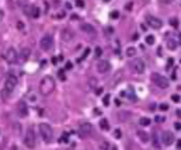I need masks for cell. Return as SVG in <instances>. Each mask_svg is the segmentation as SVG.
<instances>
[{"label": "cell", "mask_w": 181, "mask_h": 150, "mask_svg": "<svg viewBox=\"0 0 181 150\" xmlns=\"http://www.w3.org/2000/svg\"><path fill=\"white\" fill-rule=\"evenodd\" d=\"M17 87V77L14 74H9L7 76V79H6V83L3 86V90H1V97L4 98V100H9V97H10V94H13V91H14V88Z\"/></svg>", "instance_id": "6da1fadb"}, {"label": "cell", "mask_w": 181, "mask_h": 150, "mask_svg": "<svg viewBox=\"0 0 181 150\" xmlns=\"http://www.w3.org/2000/svg\"><path fill=\"white\" fill-rule=\"evenodd\" d=\"M55 79L52 77V76H45L42 80H41V83H39V93L42 94V96H49L53 93V90H55Z\"/></svg>", "instance_id": "7a4b0ae2"}, {"label": "cell", "mask_w": 181, "mask_h": 150, "mask_svg": "<svg viewBox=\"0 0 181 150\" xmlns=\"http://www.w3.org/2000/svg\"><path fill=\"white\" fill-rule=\"evenodd\" d=\"M39 133L42 136L44 142L45 143H51L52 142V137H53V131L48 123H41L39 125Z\"/></svg>", "instance_id": "3957f363"}, {"label": "cell", "mask_w": 181, "mask_h": 150, "mask_svg": "<svg viewBox=\"0 0 181 150\" xmlns=\"http://www.w3.org/2000/svg\"><path fill=\"white\" fill-rule=\"evenodd\" d=\"M152 82L154 83V86H157L159 88H167L168 87V79L164 77L163 74H159V73H153L152 74Z\"/></svg>", "instance_id": "277c9868"}, {"label": "cell", "mask_w": 181, "mask_h": 150, "mask_svg": "<svg viewBox=\"0 0 181 150\" xmlns=\"http://www.w3.org/2000/svg\"><path fill=\"white\" fill-rule=\"evenodd\" d=\"M24 145L28 149H34L35 147V132H34V129L31 126L27 128V132H25V136H24Z\"/></svg>", "instance_id": "5b68a950"}, {"label": "cell", "mask_w": 181, "mask_h": 150, "mask_svg": "<svg viewBox=\"0 0 181 150\" xmlns=\"http://www.w3.org/2000/svg\"><path fill=\"white\" fill-rule=\"evenodd\" d=\"M129 67H131V70L133 72V73L142 74V73L145 72V62H143L142 59L136 58V59H133V60L129 62Z\"/></svg>", "instance_id": "8992f818"}, {"label": "cell", "mask_w": 181, "mask_h": 150, "mask_svg": "<svg viewBox=\"0 0 181 150\" xmlns=\"http://www.w3.org/2000/svg\"><path fill=\"white\" fill-rule=\"evenodd\" d=\"M145 21H146V24L150 28H154V30H160L163 27V21L160 18H157V17L154 16H150V14H148V16L145 17Z\"/></svg>", "instance_id": "52a82bcc"}, {"label": "cell", "mask_w": 181, "mask_h": 150, "mask_svg": "<svg viewBox=\"0 0 181 150\" xmlns=\"http://www.w3.org/2000/svg\"><path fill=\"white\" fill-rule=\"evenodd\" d=\"M79 135H80V137H83V139L91 136L93 135V125L89 123V122H83L82 125L79 126Z\"/></svg>", "instance_id": "ba28073f"}, {"label": "cell", "mask_w": 181, "mask_h": 150, "mask_svg": "<svg viewBox=\"0 0 181 150\" xmlns=\"http://www.w3.org/2000/svg\"><path fill=\"white\" fill-rule=\"evenodd\" d=\"M4 60L7 62V63H16L17 60H18V53H17V50L14 48H9V49L4 52Z\"/></svg>", "instance_id": "9c48e42d"}, {"label": "cell", "mask_w": 181, "mask_h": 150, "mask_svg": "<svg viewBox=\"0 0 181 150\" xmlns=\"http://www.w3.org/2000/svg\"><path fill=\"white\" fill-rule=\"evenodd\" d=\"M41 48L45 52L53 49V38L51 35H44L42 37V39H41Z\"/></svg>", "instance_id": "30bf717a"}, {"label": "cell", "mask_w": 181, "mask_h": 150, "mask_svg": "<svg viewBox=\"0 0 181 150\" xmlns=\"http://www.w3.org/2000/svg\"><path fill=\"white\" fill-rule=\"evenodd\" d=\"M24 9V13L27 14V16H30L31 18H38L39 17V7H37V6H30V4H27L25 7H23Z\"/></svg>", "instance_id": "8fae6325"}, {"label": "cell", "mask_w": 181, "mask_h": 150, "mask_svg": "<svg viewBox=\"0 0 181 150\" xmlns=\"http://www.w3.org/2000/svg\"><path fill=\"white\" fill-rule=\"evenodd\" d=\"M111 70V65H110V62L108 60H100L98 63H97V72L101 73V74H107L108 72Z\"/></svg>", "instance_id": "7c38bea8"}, {"label": "cell", "mask_w": 181, "mask_h": 150, "mask_svg": "<svg viewBox=\"0 0 181 150\" xmlns=\"http://www.w3.org/2000/svg\"><path fill=\"white\" fill-rule=\"evenodd\" d=\"M61 37H62V39L65 41V42H69V41H72L73 38H75V33H73V30L72 28H63L62 30V34H61Z\"/></svg>", "instance_id": "4fadbf2b"}, {"label": "cell", "mask_w": 181, "mask_h": 150, "mask_svg": "<svg viewBox=\"0 0 181 150\" xmlns=\"http://www.w3.org/2000/svg\"><path fill=\"white\" fill-rule=\"evenodd\" d=\"M162 142H163V145L166 146H170V145H173L174 143V135L171 133V132H164L163 136H162Z\"/></svg>", "instance_id": "5bb4252c"}, {"label": "cell", "mask_w": 181, "mask_h": 150, "mask_svg": "<svg viewBox=\"0 0 181 150\" xmlns=\"http://www.w3.org/2000/svg\"><path fill=\"white\" fill-rule=\"evenodd\" d=\"M80 28H82V31H84L86 34H89V35L93 37V38L97 37V31H96V28H94L91 24H83Z\"/></svg>", "instance_id": "9a60e30c"}, {"label": "cell", "mask_w": 181, "mask_h": 150, "mask_svg": "<svg viewBox=\"0 0 181 150\" xmlns=\"http://www.w3.org/2000/svg\"><path fill=\"white\" fill-rule=\"evenodd\" d=\"M17 110H18V115L23 118H25L28 115V107H27V104L25 102H18V105H17Z\"/></svg>", "instance_id": "2e32d148"}, {"label": "cell", "mask_w": 181, "mask_h": 150, "mask_svg": "<svg viewBox=\"0 0 181 150\" xmlns=\"http://www.w3.org/2000/svg\"><path fill=\"white\" fill-rule=\"evenodd\" d=\"M122 80H124V72L122 70H118V72H115V74H114V77L111 80V84L112 86H116V84L121 83Z\"/></svg>", "instance_id": "e0dca14e"}, {"label": "cell", "mask_w": 181, "mask_h": 150, "mask_svg": "<svg viewBox=\"0 0 181 150\" xmlns=\"http://www.w3.org/2000/svg\"><path fill=\"white\" fill-rule=\"evenodd\" d=\"M30 49L28 48H24V49L21 50V53H20V60L21 62H27L28 60V58H30Z\"/></svg>", "instance_id": "ac0fdd59"}, {"label": "cell", "mask_w": 181, "mask_h": 150, "mask_svg": "<svg viewBox=\"0 0 181 150\" xmlns=\"http://www.w3.org/2000/svg\"><path fill=\"white\" fill-rule=\"evenodd\" d=\"M167 48H168L170 50H176L177 49V42H176L173 38L167 39Z\"/></svg>", "instance_id": "d6986e66"}, {"label": "cell", "mask_w": 181, "mask_h": 150, "mask_svg": "<svg viewBox=\"0 0 181 150\" xmlns=\"http://www.w3.org/2000/svg\"><path fill=\"white\" fill-rule=\"evenodd\" d=\"M136 133H138V136L140 137V140H142L143 143H146V142H149V135L146 133V132H143V131H138Z\"/></svg>", "instance_id": "ffe728a7"}, {"label": "cell", "mask_w": 181, "mask_h": 150, "mask_svg": "<svg viewBox=\"0 0 181 150\" xmlns=\"http://www.w3.org/2000/svg\"><path fill=\"white\" fill-rule=\"evenodd\" d=\"M100 126H101V129H104V131H108V129H110V125H108V121H107L105 118H102V119L100 121Z\"/></svg>", "instance_id": "44dd1931"}, {"label": "cell", "mask_w": 181, "mask_h": 150, "mask_svg": "<svg viewBox=\"0 0 181 150\" xmlns=\"http://www.w3.org/2000/svg\"><path fill=\"white\" fill-rule=\"evenodd\" d=\"M129 115H131V112H119V114H118L119 121H126V119H129Z\"/></svg>", "instance_id": "7402d4cb"}, {"label": "cell", "mask_w": 181, "mask_h": 150, "mask_svg": "<svg viewBox=\"0 0 181 150\" xmlns=\"http://www.w3.org/2000/svg\"><path fill=\"white\" fill-rule=\"evenodd\" d=\"M135 55H136V48H133V46H129V48L126 49V56L132 58V56H135Z\"/></svg>", "instance_id": "603a6c76"}, {"label": "cell", "mask_w": 181, "mask_h": 150, "mask_svg": "<svg viewBox=\"0 0 181 150\" xmlns=\"http://www.w3.org/2000/svg\"><path fill=\"white\" fill-rule=\"evenodd\" d=\"M139 122H140V125H142V126H148L149 123H150V119H149V118H140V121H139Z\"/></svg>", "instance_id": "cb8c5ba5"}, {"label": "cell", "mask_w": 181, "mask_h": 150, "mask_svg": "<svg viewBox=\"0 0 181 150\" xmlns=\"http://www.w3.org/2000/svg\"><path fill=\"white\" fill-rule=\"evenodd\" d=\"M146 44H148V45H153V44H154V37H153V35H148V37H146Z\"/></svg>", "instance_id": "d4e9b609"}, {"label": "cell", "mask_w": 181, "mask_h": 150, "mask_svg": "<svg viewBox=\"0 0 181 150\" xmlns=\"http://www.w3.org/2000/svg\"><path fill=\"white\" fill-rule=\"evenodd\" d=\"M170 25H173V27H178V20H177V18H171V20H170Z\"/></svg>", "instance_id": "484cf974"}, {"label": "cell", "mask_w": 181, "mask_h": 150, "mask_svg": "<svg viewBox=\"0 0 181 150\" xmlns=\"http://www.w3.org/2000/svg\"><path fill=\"white\" fill-rule=\"evenodd\" d=\"M28 1H30V0H17V3H18L21 7H25V6L28 4Z\"/></svg>", "instance_id": "4316f807"}, {"label": "cell", "mask_w": 181, "mask_h": 150, "mask_svg": "<svg viewBox=\"0 0 181 150\" xmlns=\"http://www.w3.org/2000/svg\"><path fill=\"white\" fill-rule=\"evenodd\" d=\"M110 17H111V18H114V20H116V18H118V17H119V13H118V11H111V14H110Z\"/></svg>", "instance_id": "83f0119b"}, {"label": "cell", "mask_w": 181, "mask_h": 150, "mask_svg": "<svg viewBox=\"0 0 181 150\" xmlns=\"http://www.w3.org/2000/svg\"><path fill=\"white\" fill-rule=\"evenodd\" d=\"M102 101H104V105H110V96H108V94H105Z\"/></svg>", "instance_id": "f1b7e54d"}, {"label": "cell", "mask_w": 181, "mask_h": 150, "mask_svg": "<svg viewBox=\"0 0 181 150\" xmlns=\"http://www.w3.org/2000/svg\"><path fill=\"white\" fill-rule=\"evenodd\" d=\"M114 136H115V139H121V131L119 129L114 131Z\"/></svg>", "instance_id": "f546056e"}, {"label": "cell", "mask_w": 181, "mask_h": 150, "mask_svg": "<svg viewBox=\"0 0 181 150\" xmlns=\"http://www.w3.org/2000/svg\"><path fill=\"white\" fill-rule=\"evenodd\" d=\"M159 108H160L162 111H167V110H168V105H167V104H160Z\"/></svg>", "instance_id": "4dcf8cb0"}, {"label": "cell", "mask_w": 181, "mask_h": 150, "mask_svg": "<svg viewBox=\"0 0 181 150\" xmlns=\"http://www.w3.org/2000/svg\"><path fill=\"white\" fill-rule=\"evenodd\" d=\"M63 72H65V70H59V79H61V80H65V79H66Z\"/></svg>", "instance_id": "1f68e13d"}, {"label": "cell", "mask_w": 181, "mask_h": 150, "mask_svg": "<svg viewBox=\"0 0 181 150\" xmlns=\"http://www.w3.org/2000/svg\"><path fill=\"white\" fill-rule=\"evenodd\" d=\"M89 52H90V50H89V49H86V50H84V53H83V56H82V58H80V59H79V62H82L83 59H84V58H86V56H87V55H89Z\"/></svg>", "instance_id": "d6a6232c"}, {"label": "cell", "mask_w": 181, "mask_h": 150, "mask_svg": "<svg viewBox=\"0 0 181 150\" xmlns=\"http://www.w3.org/2000/svg\"><path fill=\"white\" fill-rule=\"evenodd\" d=\"M171 100L174 101V102H178V101H180L181 98H180V96H176V94H174V96L171 97Z\"/></svg>", "instance_id": "836d02e7"}, {"label": "cell", "mask_w": 181, "mask_h": 150, "mask_svg": "<svg viewBox=\"0 0 181 150\" xmlns=\"http://www.w3.org/2000/svg\"><path fill=\"white\" fill-rule=\"evenodd\" d=\"M162 4H170V3H173L174 0H159Z\"/></svg>", "instance_id": "e575fe53"}, {"label": "cell", "mask_w": 181, "mask_h": 150, "mask_svg": "<svg viewBox=\"0 0 181 150\" xmlns=\"http://www.w3.org/2000/svg\"><path fill=\"white\" fill-rule=\"evenodd\" d=\"M76 6H77V7H83V6H84V1H83V0H77V1H76Z\"/></svg>", "instance_id": "d590c367"}, {"label": "cell", "mask_w": 181, "mask_h": 150, "mask_svg": "<svg viewBox=\"0 0 181 150\" xmlns=\"http://www.w3.org/2000/svg\"><path fill=\"white\" fill-rule=\"evenodd\" d=\"M62 142L63 143H67L69 140H67V133H63V136H62Z\"/></svg>", "instance_id": "8d00e7d4"}, {"label": "cell", "mask_w": 181, "mask_h": 150, "mask_svg": "<svg viewBox=\"0 0 181 150\" xmlns=\"http://www.w3.org/2000/svg\"><path fill=\"white\" fill-rule=\"evenodd\" d=\"M174 128H176L177 131H181V123H178V122H176V123H174Z\"/></svg>", "instance_id": "74e56055"}, {"label": "cell", "mask_w": 181, "mask_h": 150, "mask_svg": "<svg viewBox=\"0 0 181 150\" xmlns=\"http://www.w3.org/2000/svg\"><path fill=\"white\" fill-rule=\"evenodd\" d=\"M96 56H101V48H96Z\"/></svg>", "instance_id": "f35d334b"}, {"label": "cell", "mask_w": 181, "mask_h": 150, "mask_svg": "<svg viewBox=\"0 0 181 150\" xmlns=\"http://www.w3.org/2000/svg\"><path fill=\"white\" fill-rule=\"evenodd\" d=\"M17 25H18V30H23V28H24V25H23V23H21V21H18V23H17Z\"/></svg>", "instance_id": "ab89813d"}, {"label": "cell", "mask_w": 181, "mask_h": 150, "mask_svg": "<svg viewBox=\"0 0 181 150\" xmlns=\"http://www.w3.org/2000/svg\"><path fill=\"white\" fill-rule=\"evenodd\" d=\"M163 121H164L163 117H156V122H163Z\"/></svg>", "instance_id": "60d3db41"}, {"label": "cell", "mask_w": 181, "mask_h": 150, "mask_svg": "<svg viewBox=\"0 0 181 150\" xmlns=\"http://www.w3.org/2000/svg\"><path fill=\"white\" fill-rule=\"evenodd\" d=\"M173 60H174V59H168V63H167V69H168L170 66H173Z\"/></svg>", "instance_id": "b9f144b4"}, {"label": "cell", "mask_w": 181, "mask_h": 150, "mask_svg": "<svg viewBox=\"0 0 181 150\" xmlns=\"http://www.w3.org/2000/svg\"><path fill=\"white\" fill-rule=\"evenodd\" d=\"M65 17V13H59V14H56V18H63Z\"/></svg>", "instance_id": "7bdbcfd3"}, {"label": "cell", "mask_w": 181, "mask_h": 150, "mask_svg": "<svg viewBox=\"0 0 181 150\" xmlns=\"http://www.w3.org/2000/svg\"><path fill=\"white\" fill-rule=\"evenodd\" d=\"M3 17H4V11H3V10H0V23H1Z\"/></svg>", "instance_id": "ee69618b"}, {"label": "cell", "mask_w": 181, "mask_h": 150, "mask_svg": "<svg viewBox=\"0 0 181 150\" xmlns=\"http://www.w3.org/2000/svg\"><path fill=\"white\" fill-rule=\"evenodd\" d=\"M72 66H73V65H72L70 62H67V63H66V69H72Z\"/></svg>", "instance_id": "f6af8a7d"}, {"label": "cell", "mask_w": 181, "mask_h": 150, "mask_svg": "<svg viewBox=\"0 0 181 150\" xmlns=\"http://www.w3.org/2000/svg\"><path fill=\"white\" fill-rule=\"evenodd\" d=\"M177 147H178V149H181V139L177 142Z\"/></svg>", "instance_id": "bcb514c9"}, {"label": "cell", "mask_w": 181, "mask_h": 150, "mask_svg": "<svg viewBox=\"0 0 181 150\" xmlns=\"http://www.w3.org/2000/svg\"><path fill=\"white\" fill-rule=\"evenodd\" d=\"M104 1H110V0H104Z\"/></svg>", "instance_id": "7dc6e473"}]
</instances>
